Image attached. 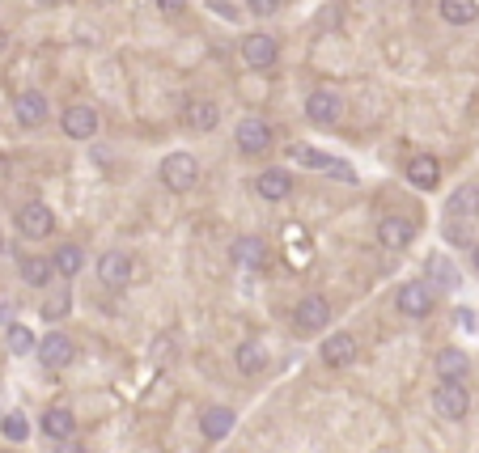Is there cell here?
Masks as SVG:
<instances>
[{
	"label": "cell",
	"mask_w": 479,
	"mask_h": 453,
	"mask_svg": "<svg viewBox=\"0 0 479 453\" xmlns=\"http://www.w3.org/2000/svg\"><path fill=\"white\" fill-rule=\"evenodd\" d=\"M234 420L238 415L229 411V407H208V411H199V432L208 440H226L234 432Z\"/></svg>",
	"instance_id": "obj_19"
},
{
	"label": "cell",
	"mask_w": 479,
	"mask_h": 453,
	"mask_svg": "<svg viewBox=\"0 0 479 453\" xmlns=\"http://www.w3.org/2000/svg\"><path fill=\"white\" fill-rule=\"evenodd\" d=\"M323 365L327 369H348L356 360V335H348V330H336V335H327L323 339Z\"/></svg>",
	"instance_id": "obj_8"
},
{
	"label": "cell",
	"mask_w": 479,
	"mask_h": 453,
	"mask_svg": "<svg viewBox=\"0 0 479 453\" xmlns=\"http://www.w3.org/2000/svg\"><path fill=\"white\" fill-rule=\"evenodd\" d=\"M14 110H17V124L22 127H39L42 119H47V97H42L39 89H26V94H17Z\"/></svg>",
	"instance_id": "obj_20"
},
{
	"label": "cell",
	"mask_w": 479,
	"mask_h": 453,
	"mask_svg": "<svg viewBox=\"0 0 479 453\" xmlns=\"http://www.w3.org/2000/svg\"><path fill=\"white\" fill-rule=\"evenodd\" d=\"M34 5H60V0H34Z\"/></svg>",
	"instance_id": "obj_39"
},
{
	"label": "cell",
	"mask_w": 479,
	"mask_h": 453,
	"mask_svg": "<svg viewBox=\"0 0 479 453\" xmlns=\"http://www.w3.org/2000/svg\"><path fill=\"white\" fill-rule=\"evenodd\" d=\"M450 237H454V246H471V234H466L463 220H450Z\"/></svg>",
	"instance_id": "obj_34"
},
{
	"label": "cell",
	"mask_w": 479,
	"mask_h": 453,
	"mask_svg": "<svg viewBox=\"0 0 479 453\" xmlns=\"http://www.w3.org/2000/svg\"><path fill=\"white\" fill-rule=\"evenodd\" d=\"M471 267H475V272H479V242H475V246H471Z\"/></svg>",
	"instance_id": "obj_37"
},
{
	"label": "cell",
	"mask_w": 479,
	"mask_h": 453,
	"mask_svg": "<svg viewBox=\"0 0 479 453\" xmlns=\"http://www.w3.org/2000/svg\"><path fill=\"white\" fill-rule=\"evenodd\" d=\"M234 360H238V373H246V377H254V373L268 369V347L259 344V339H242L238 352H234Z\"/></svg>",
	"instance_id": "obj_24"
},
{
	"label": "cell",
	"mask_w": 479,
	"mask_h": 453,
	"mask_svg": "<svg viewBox=\"0 0 479 453\" xmlns=\"http://www.w3.org/2000/svg\"><path fill=\"white\" fill-rule=\"evenodd\" d=\"M293 327L301 335H318V330L331 327V301L327 297H301L293 305Z\"/></svg>",
	"instance_id": "obj_3"
},
{
	"label": "cell",
	"mask_w": 479,
	"mask_h": 453,
	"mask_svg": "<svg viewBox=\"0 0 479 453\" xmlns=\"http://www.w3.org/2000/svg\"><path fill=\"white\" fill-rule=\"evenodd\" d=\"M293 162L306 165V170H331V162H336V157H327V153L306 149V144H301V149H293Z\"/></svg>",
	"instance_id": "obj_30"
},
{
	"label": "cell",
	"mask_w": 479,
	"mask_h": 453,
	"mask_svg": "<svg viewBox=\"0 0 479 453\" xmlns=\"http://www.w3.org/2000/svg\"><path fill=\"white\" fill-rule=\"evenodd\" d=\"M229 259L238 263V267H251V272H263L268 267V242L263 237H238L234 246H229Z\"/></svg>",
	"instance_id": "obj_11"
},
{
	"label": "cell",
	"mask_w": 479,
	"mask_h": 453,
	"mask_svg": "<svg viewBox=\"0 0 479 453\" xmlns=\"http://www.w3.org/2000/svg\"><path fill=\"white\" fill-rule=\"evenodd\" d=\"M60 127H64V136H69V140H89L94 132H98V110L85 106V102H77V106L64 110Z\"/></svg>",
	"instance_id": "obj_9"
},
{
	"label": "cell",
	"mask_w": 479,
	"mask_h": 453,
	"mask_svg": "<svg viewBox=\"0 0 479 453\" xmlns=\"http://www.w3.org/2000/svg\"><path fill=\"white\" fill-rule=\"evenodd\" d=\"M42 432H47V437L56 440H72V432H77V415L69 411V407H47V411H42Z\"/></svg>",
	"instance_id": "obj_21"
},
{
	"label": "cell",
	"mask_w": 479,
	"mask_h": 453,
	"mask_svg": "<svg viewBox=\"0 0 479 453\" xmlns=\"http://www.w3.org/2000/svg\"><path fill=\"white\" fill-rule=\"evenodd\" d=\"M69 310H72V292H69V284H64V289H56L51 297H47V301H42V318H47V322H60V318L69 314Z\"/></svg>",
	"instance_id": "obj_28"
},
{
	"label": "cell",
	"mask_w": 479,
	"mask_h": 453,
	"mask_svg": "<svg viewBox=\"0 0 479 453\" xmlns=\"http://www.w3.org/2000/svg\"><path fill=\"white\" fill-rule=\"evenodd\" d=\"M395 305H399V314L403 318L420 322V318H428L433 310H438V292H433L428 280H408V284L395 292Z\"/></svg>",
	"instance_id": "obj_1"
},
{
	"label": "cell",
	"mask_w": 479,
	"mask_h": 453,
	"mask_svg": "<svg viewBox=\"0 0 479 453\" xmlns=\"http://www.w3.org/2000/svg\"><path fill=\"white\" fill-rule=\"evenodd\" d=\"M446 217L450 220H475L479 217V187L475 182H463V187L446 199Z\"/></svg>",
	"instance_id": "obj_17"
},
{
	"label": "cell",
	"mask_w": 479,
	"mask_h": 453,
	"mask_svg": "<svg viewBox=\"0 0 479 453\" xmlns=\"http://www.w3.org/2000/svg\"><path fill=\"white\" fill-rule=\"evenodd\" d=\"M433 411L441 415V420H463L466 411H471V394H466V385H441L433 390Z\"/></svg>",
	"instance_id": "obj_6"
},
{
	"label": "cell",
	"mask_w": 479,
	"mask_h": 453,
	"mask_svg": "<svg viewBox=\"0 0 479 453\" xmlns=\"http://www.w3.org/2000/svg\"><path fill=\"white\" fill-rule=\"evenodd\" d=\"M254 191L263 195V199H272V204H276V199H289V195H293V174H289V170H263V174L254 179Z\"/></svg>",
	"instance_id": "obj_18"
},
{
	"label": "cell",
	"mask_w": 479,
	"mask_h": 453,
	"mask_svg": "<svg viewBox=\"0 0 479 453\" xmlns=\"http://www.w3.org/2000/svg\"><path fill=\"white\" fill-rule=\"evenodd\" d=\"M5 47H9V34H5V30H0V55H5Z\"/></svg>",
	"instance_id": "obj_38"
},
{
	"label": "cell",
	"mask_w": 479,
	"mask_h": 453,
	"mask_svg": "<svg viewBox=\"0 0 479 453\" xmlns=\"http://www.w3.org/2000/svg\"><path fill=\"white\" fill-rule=\"evenodd\" d=\"M17 272H22V280H26V284L47 289V284H51V275H56V263L39 259V254H22V259H17Z\"/></svg>",
	"instance_id": "obj_23"
},
{
	"label": "cell",
	"mask_w": 479,
	"mask_h": 453,
	"mask_svg": "<svg viewBox=\"0 0 479 453\" xmlns=\"http://www.w3.org/2000/svg\"><path fill=\"white\" fill-rule=\"evenodd\" d=\"M411 237H416V225H411V220H403V217H386L378 225V242L386 250H408Z\"/></svg>",
	"instance_id": "obj_16"
},
{
	"label": "cell",
	"mask_w": 479,
	"mask_h": 453,
	"mask_svg": "<svg viewBox=\"0 0 479 453\" xmlns=\"http://www.w3.org/2000/svg\"><path fill=\"white\" fill-rule=\"evenodd\" d=\"M51 453H89V449H85V445H77V440H60Z\"/></svg>",
	"instance_id": "obj_36"
},
{
	"label": "cell",
	"mask_w": 479,
	"mask_h": 453,
	"mask_svg": "<svg viewBox=\"0 0 479 453\" xmlns=\"http://www.w3.org/2000/svg\"><path fill=\"white\" fill-rule=\"evenodd\" d=\"M234 140H238V149L242 153H263L272 144V127L263 124V119H242L238 124V132H234Z\"/></svg>",
	"instance_id": "obj_15"
},
{
	"label": "cell",
	"mask_w": 479,
	"mask_h": 453,
	"mask_svg": "<svg viewBox=\"0 0 479 453\" xmlns=\"http://www.w3.org/2000/svg\"><path fill=\"white\" fill-rule=\"evenodd\" d=\"M438 377H441V385H466V377H471V360H466V352L446 347V352L438 356Z\"/></svg>",
	"instance_id": "obj_13"
},
{
	"label": "cell",
	"mask_w": 479,
	"mask_h": 453,
	"mask_svg": "<svg viewBox=\"0 0 479 453\" xmlns=\"http://www.w3.org/2000/svg\"><path fill=\"white\" fill-rule=\"evenodd\" d=\"M339 115H344V102H339V94H331V89H314L310 97H306V119L318 127H331L339 124Z\"/></svg>",
	"instance_id": "obj_7"
},
{
	"label": "cell",
	"mask_w": 479,
	"mask_h": 453,
	"mask_svg": "<svg viewBox=\"0 0 479 453\" xmlns=\"http://www.w3.org/2000/svg\"><path fill=\"white\" fill-rule=\"evenodd\" d=\"M428 272L438 275V284H441V289H458V275H454V263H450V259H441V254H433V259H428Z\"/></svg>",
	"instance_id": "obj_31"
},
{
	"label": "cell",
	"mask_w": 479,
	"mask_h": 453,
	"mask_svg": "<svg viewBox=\"0 0 479 453\" xmlns=\"http://www.w3.org/2000/svg\"><path fill=\"white\" fill-rule=\"evenodd\" d=\"M246 5H251L254 17H272L276 9H281V0H246Z\"/></svg>",
	"instance_id": "obj_32"
},
{
	"label": "cell",
	"mask_w": 479,
	"mask_h": 453,
	"mask_svg": "<svg viewBox=\"0 0 479 453\" xmlns=\"http://www.w3.org/2000/svg\"><path fill=\"white\" fill-rule=\"evenodd\" d=\"M5 339H9V352H14V356H26V352H39V339H34V330H30V327H22V322H14Z\"/></svg>",
	"instance_id": "obj_27"
},
{
	"label": "cell",
	"mask_w": 479,
	"mask_h": 453,
	"mask_svg": "<svg viewBox=\"0 0 479 453\" xmlns=\"http://www.w3.org/2000/svg\"><path fill=\"white\" fill-rule=\"evenodd\" d=\"M157 174H161V182H166L170 191H191L199 182V162L191 153H170Z\"/></svg>",
	"instance_id": "obj_2"
},
{
	"label": "cell",
	"mask_w": 479,
	"mask_h": 453,
	"mask_svg": "<svg viewBox=\"0 0 479 453\" xmlns=\"http://www.w3.org/2000/svg\"><path fill=\"white\" fill-rule=\"evenodd\" d=\"M72 356H77V344H72L69 335H60V330H51V335H42L39 339V365L42 369H69Z\"/></svg>",
	"instance_id": "obj_5"
},
{
	"label": "cell",
	"mask_w": 479,
	"mask_h": 453,
	"mask_svg": "<svg viewBox=\"0 0 479 453\" xmlns=\"http://www.w3.org/2000/svg\"><path fill=\"white\" fill-rule=\"evenodd\" d=\"M331 179H339V182H356V174H353V165L348 162H331V170H327Z\"/></svg>",
	"instance_id": "obj_33"
},
{
	"label": "cell",
	"mask_w": 479,
	"mask_h": 453,
	"mask_svg": "<svg viewBox=\"0 0 479 453\" xmlns=\"http://www.w3.org/2000/svg\"><path fill=\"white\" fill-rule=\"evenodd\" d=\"M438 9H441V17H446L450 26H471V22L479 17L475 0H438Z\"/></svg>",
	"instance_id": "obj_25"
},
{
	"label": "cell",
	"mask_w": 479,
	"mask_h": 453,
	"mask_svg": "<svg viewBox=\"0 0 479 453\" xmlns=\"http://www.w3.org/2000/svg\"><path fill=\"white\" fill-rule=\"evenodd\" d=\"M98 280L106 289H127L132 284V259H127L124 250H106L98 259Z\"/></svg>",
	"instance_id": "obj_10"
},
{
	"label": "cell",
	"mask_w": 479,
	"mask_h": 453,
	"mask_svg": "<svg viewBox=\"0 0 479 453\" xmlns=\"http://www.w3.org/2000/svg\"><path fill=\"white\" fill-rule=\"evenodd\" d=\"M17 229H22V237H34V242H39V237L56 234V217H51V208H47V204L34 199V204L17 208Z\"/></svg>",
	"instance_id": "obj_4"
},
{
	"label": "cell",
	"mask_w": 479,
	"mask_h": 453,
	"mask_svg": "<svg viewBox=\"0 0 479 453\" xmlns=\"http://www.w3.org/2000/svg\"><path fill=\"white\" fill-rule=\"evenodd\" d=\"M157 9H161L166 17H179L187 9V0H157Z\"/></svg>",
	"instance_id": "obj_35"
},
{
	"label": "cell",
	"mask_w": 479,
	"mask_h": 453,
	"mask_svg": "<svg viewBox=\"0 0 479 453\" xmlns=\"http://www.w3.org/2000/svg\"><path fill=\"white\" fill-rule=\"evenodd\" d=\"M0 432H5V437H9V440H17V445H22V440L30 437L26 415H22V411H9V415H5V420H0Z\"/></svg>",
	"instance_id": "obj_29"
},
{
	"label": "cell",
	"mask_w": 479,
	"mask_h": 453,
	"mask_svg": "<svg viewBox=\"0 0 479 453\" xmlns=\"http://www.w3.org/2000/svg\"><path fill=\"white\" fill-rule=\"evenodd\" d=\"M183 119L191 132H212V127L221 124V106L216 102H204V97H196V102H187Z\"/></svg>",
	"instance_id": "obj_22"
},
{
	"label": "cell",
	"mask_w": 479,
	"mask_h": 453,
	"mask_svg": "<svg viewBox=\"0 0 479 453\" xmlns=\"http://www.w3.org/2000/svg\"><path fill=\"white\" fill-rule=\"evenodd\" d=\"M276 55H281V42L272 39V34H251V39L242 42V60H246L251 69H272Z\"/></svg>",
	"instance_id": "obj_12"
},
{
	"label": "cell",
	"mask_w": 479,
	"mask_h": 453,
	"mask_svg": "<svg viewBox=\"0 0 479 453\" xmlns=\"http://www.w3.org/2000/svg\"><path fill=\"white\" fill-rule=\"evenodd\" d=\"M51 263H56V275H77L81 272V263H85V254H81L77 242H64V246L51 254Z\"/></svg>",
	"instance_id": "obj_26"
},
{
	"label": "cell",
	"mask_w": 479,
	"mask_h": 453,
	"mask_svg": "<svg viewBox=\"0 0 479 453\" xmlns=\"http://www.w3.org/2000/svg\"><path fill=\"white\" fill-rule=\"evenodd\" d=\"M0 250H5V234H0Z\"/></svg>",
	"instance_id": "obj_40"
},
{
	"label": "cell",
	"mask_w": 479,
	"mask_h": 453,
	"mask_svg": "<svg viewBox=\"0 0 479 453\" xmlns=\"http://www.w3.org/2000/svg\"><path fill=\"white\" fill-rule=\"evenodd\" d=\"M408 182L416 187V191H433V187L441 182V162L438 157H428V153L411 157L408 162Z\"/></svg>",
	"instance_id": "obj_14"
}]
</instances>
